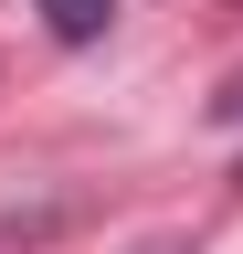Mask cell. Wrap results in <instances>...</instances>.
<instances>
[{"label": "cell", "instance_id": "6da1fadb", "mask_svg": "<svg viewBox=\"0 0 243 254\" xmlns=\"http://www.w3.org/2000/svg\"><path fill=\"white\" fill-rule=\"evenodd\" d=\"M32 11L53 21V43H96V32L116 21V0H32Z\"/></svg>", "mask_w": 243, "mask_h": 254}]
</instances>
